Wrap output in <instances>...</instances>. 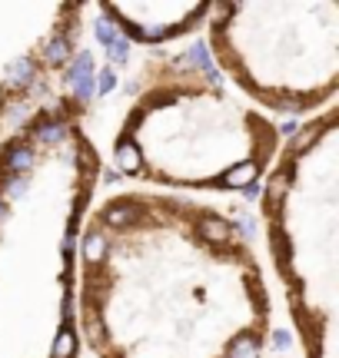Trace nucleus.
<instances>
[{
	"label": "nucleus",
	"instance_id": "f257e3e1",
	"mask_svg": "<svg viewBox=\"0 0 339 358\" xmlns=\"http://www.w3.org/2000/svg\"><path fill=\"white\" fill-rule=\"evenodd\" d=\"M74 305L93 358H263L273 335L266 272L243 223L160 189L90 206Z\"/></svg>",
	"mask_w": 339,
	"mask_h": 358
},
{
	"label": "nucleus",
	"instance_id": "423d86ee",
	"mask_svg": "<svg viewBox=\"0 0 339 358\" xmlns=\"http://www.w3.org/2000/svg\"><path fill=\"white\" fill-rule=\"evenodd\" d=\"M90 3L0 0V139L57 93L83 37Z\"/></svg>",
	"mask_w": 339,
	"mask_h": 358
},
{
	"label": "nucleus",
	"instance_id": "f03ea898",
	"mask_svg": "<svg viewBox=\"0 0 339 358\" xmlns=\"http://www.w3.org/2000/svg\"><path fill=\"white\" fill-rule=\"evenodd\" d=\"M100 173L70 93L0 139V358H80L77 249Z\"/></svg>",
	"mask_w": 339,
	"mask_h": 358
},
{
	"label": "nucleus",
	"instance_id": "7ed1b4c3",
	"mask_svg": "<svg viewBox=\"0 0 339 358\" xmlns=\"http://www.w3.org/2000/svg\"><path fill=\"white\" fill-rule=\"evenodd\" d=\"M283 139L276 119L200 60L154 53L133 80L110 156L120 176L160 193H243L263 182Z\"/></svg>",
	"mask_w": 339,
	"mask_h": 358
},
{
	"label": "nucleus",
	"instance_id": "20e7f679",
	"mask_svg": "<svg viewBox=\"0 0 339 358\" xmlns=\"http://www.w3.org/2000/svg\"><path fill=\"white\" fill-rule=\"evenodd\" d=\"M263 242L303 358H339V110L283 139L260 189Z\"/></svg>",
	"mask_w": 339,
	"mask_h": 358
},
{
	"label": "nucleus",
	"instance_id": "39448f33",
	"mask_svg": "<svg viewBox=\"0 0 339 358\" xmlns=\"http://www.w3.org/2000/svg\"><path fill=\"white\" fill-rule=\"evenodd\" d=\"M203 27L226 87L260 113L309 119L336 106V0H216Z\"/></svg>",
	"mask_w": 339,
	"mask_h": 358
},
{
	"label": "nucleus",
	"instance_id": "0eeeda50",
	"mask_svg": "<svg viewBox=\"0 0 339 358\" xmlns=\"http://www.w3.org/2000/svg\"><path fill=\"white\" fill-rule=\"evenodd\" d=\"M213 0H100L97 14L137 46H170L206 24Z\"/></svg>",
	"mask_w": 339,
	"mask_h": 358
}]
</instances>
